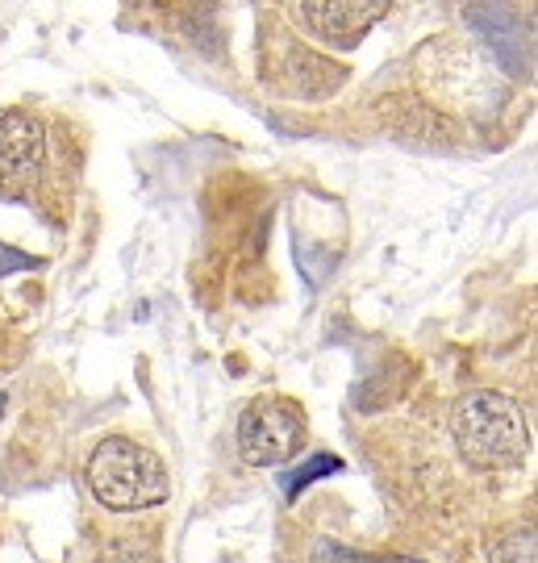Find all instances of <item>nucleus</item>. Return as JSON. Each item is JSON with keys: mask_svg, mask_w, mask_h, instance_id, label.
Returning <instances> with one entry per match:
<instances>
[{"mask_svg": "<svg viewBox=\"0 0 538 563\" xmlns=\"http://www.w3.org/2000/svg\"><path fill=\"white\" fill-rule=\"evenodd\" d=\"M451 434H455L459 455L476 467H514L530 451L521 405L497 388L463 393L451 413Z\"/></svg>", "mask_w": 538, "mask_h": 563, "instance_id": "1", "label": "nucleus"}, {"mask_svg": "<svg viewBox=\"0 0 538 563\" xmlns=\"http://www.w3.org/2000/svg\"><path fill=\"white\" fill-rule=\"evenodd\" d=\"M88 488L105 509L113 514H134V509H151L172 497V476L167 463L151 451V446L134 443V439H105L97 451L88 455Z\"/></svg>", "mask_w": 538, "mask_h": 563, "instance_id": "2", "label": "nucleus"}, {"mask_svg": "<svg viewBox=\"0 0 538 563\" xmlns=\"http://www.w3.org/2000/svg\"><path fill=\"white\" fill-rule=\"evenodd\" d=\"M305 446V413L284 397H260L242 409L239 451L251 467H279Z\"/></svg>", "mask_w": 538, "mask_h": 563, "instance_id": "3", "label": "nucleus"}, {"mask_svg": "<svg viewBox=\"0 0 538 563\" xmlns=\"http://www.w3.org/2000/svg\"><path fill=\"white\" fill-rule=\"evenodd\" d=\"M388 9H393L388 0H305L297 4V18L305 21V30L314 38L351 51L372 34V25Z\"/></svg>", "mask_w": 538, "mask_h": 563, "instance_id": "4", "label": "nucleus"}, {"mask_svg": "<svg viewBox=\"0 0 538 563\" xmlns=\"http://www.w3.org/2000/svg\"><path fill=\"white\" fill-rule=\"evenodd\" d=\"M46 155V130L30 109L0 113V192L18 197L25 184L39 176Z\"/></svg>", "mask_w": 538, "mask_h": 563, "instance_id": "5", "label": "nucleus"}, {"mask_svg": "<svg viewBox=\"0 0 538 563\" xmlns=\"http://www.w3.org/2000/svg\"><path fill=\"white\" fill-rule=\"evenodd\" d=\"M279 76H293V80H284V92H293V97H305V101H321V97H330V92H339L342 88V67H334L330 59H321L314 51H288L284 55V67H279Z\"/></svg>", "mask_w": 538, "mask_h": 563, "instance_id": "6", "label": "nucleus"}, {"mask_svg": "<svg viewBox=\"0 0 538 563\" xmlns=\"http://www.w3.org/2000/svg\"><path fill=\"white\" fill-rule=\"evenodd\" d=\"M493 563H538L535 560V526H514L488 547Z\"/></svg>", "mask_w": 538, "mask_h": 563, "instance_id": "7", "label": "nucleus"}, {"mask_svg": "<svg viewBox=\"0 0 538 563\" xmlns=\"http://www.w3.org/2000/svg\"><path fill=\"white\" fill-rule=\"evenodd\" d=\"M97 563H163L155 543L146 539H113V543L100 547V560Z\"/></svg>", "mask_w": 538, "mask_h": 563, "instance_id": "8", "label": "nucleus"}, {"mask_svg": "<svg viewBox=\"0 0 538 563\" xmlns=\"http://www.w3.org/2000/svg\"><path fill=\"white\" fill-rule=\"evenodd\" d=\"M314 563H421L409 555H359L342 543H318L314 547Z\"/></svg>", "mask_w": 538, "mask_h": 563, "instance_id": "9", "label": "nucleus"}, {"mask_svg": "<svg viewBox=\"0 0 538 563\" xmlns=\"http://www.w3.org/2000/svg\"><path fill=\"white\" fill-rule=\"evenodd\" d=\"M330 472H342L339 455H314L309 463H300L293 476H284V493H288V497H297L305 484H314L318 476H330Z\"/></svg>", "mask_w": 538, "mask_h": 563, "instance_id": "10", "label": "nucleus"}, {"mask_svg": "<svg viewBox=\"0 0 538 563\" xmlns=\"http://www.w3.org/2000/svg\"><path fill=\"white\" fill-rule=\"evenodd\" d=\"M39 267H46V260L25 255V251H13L9 242H0V280H4V276H18V272H39Z\"/></svg>", "mask_w": 538, "mask_h": 563, "instance_id": "11", "label": "nucleus"}]
</instances>
